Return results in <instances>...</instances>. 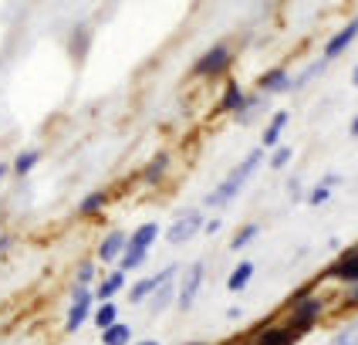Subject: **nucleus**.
Returning <instances> with one entry per match:
<instances>
[{
    "instance_id": "1",
    "label": "nucleus",
    "mask_w": 358,
    "mask_h": 345,
    "mask_svg": "<svg viewBox=\"0 0 358 345\" xmlns=\"http://www.w3.org/2000/svg\"><path fill=\"white\" fill-rule=\"evenodd\" d=\"M260 162H264V149H254V153H247V160L240 162L237 169H234V173H230V176H227V180L220 183L217 190H213V193L206 197V206H227V203H230V200H234V197L240 193V190H243V183L250 180L254 173H257Z\"/></svg>"
},
{
    "instance_id": "2",
    "label": "nucleus",
    "mask_w": 358,
    "mask_h": 345,
    "mask_svg": "<svg viewBox=\"0 0 358 345\" xmlns=\"http://www.w3.org/2000/svg\"><path fill=\"white\" fill-rule=\"evenodd\" d=\"M95 304H99L95 302V288H81V284H75L71 295H68V308H64V332L75 335L85 322H92Z\"/></svg>"
},
{
    "instance_id": "3",
    "label": "nucleus",
    "mask_w": 358,
    "mask_h": 345,
    "mask_svg": "<svg viewBox=\"0 0 358 345\" xmlns=\"http://www.w3.org/2000/svg\"><path fill=\"white\" fill-rule=\"evenodd\" d=\"M230 61H234V48L230 44H213V48H206L196 58L193 75L196 78H217V75H223L230 68Z\"/></svg>"
},
{
    "instance_id": "4",
    "label": "nucleus",
    "mask_w": 358,
    "mask_h": 345,
    "mask_svg": "<svg viewBox=\"0 0 358 345\" xmlns=\"http://www.w3.org/2000/svg\"><path fill=\"white\" fill-rule=\"evenodd\" d=\"M206 227V217H203V210H182L176 220L169 223V230L162 234L169 244H186V241H193L199 230Z\"/></svg>"
},
{
    "instance_id": "5",
    "label": "nucleus",
    "mask_w": 358,
    "mask_h": 345,
    "mask_svg": "<svg viewBox=\"0 0 358 345\" xmlns=\"http://www.w3.org/2000/svg\"><path fill=\"white\" fill-rule=\"evenodd\" d=\"M203 278H206V264L203 261H193L189 267H186V274H182V281H179V295H176V304L182 308V311H189L193 302L199 298Z\"/></svg>"
},
{
    "instance_id": "6",
    "label": "nucleus",
    "mask_w": 358,
    "mask_h": 345,
    "mask_svg": "<svg viewBox=\"0 0 358 345\" xmlns=\"http://www.w3.org/2000/svg\"><path fill=\"white\" fill-rule=\"evenodd\" d=\"M176 274H179V267H176V264H169V267H162L159 274H149V278H142V281H136L132 288H129V291H125V298H129L132 304L149 302V298L156 295V288H159L162 281H173Z\"/></svg>"
},
{
    "instance_id": "7",
    "label": "nucleus",
    "mask_w": 358,
    "mask_h": 345,
    "mask_svg": "<svg viewBox=\"0 0 358 345\" xmlns=\"http://www.w3.org/2000/svg\"><path fill=\"white\" fill-rule=\"evenodd\" d=\"M321 308H324V304H321V298H315V295H311L308 302L294 304V311H291V322H287V328H291L294 335L308 332V328H311V325L321 318Z\"/></svg>"
},
{
    "instance_id": "8",
    "label": "nucleus",
    "mask_w": 358,
    "mask_h": 345,
    "mask_svg": "<svg viewBox=\"0 0 358 345\" xmlns=\"http://www.w3.org/2000/svg\"><path fill=\"white\" fill-rule=\"evenodd\" d=\"M125 251H129V234H125V230H108L99 241V261L119 264Z\"/></svg>"
},
{
    "instance_id": "9",
    "label": "nucleus",
    "mask_w": 358,
    "mask_h": 345,
    "mask_svg": "<svg viewBox=\"0 0 358 345\" xmlns=\"http://www.w3.org/2000/svg\"><path fill=\"white\" fill-rule=\"evenodd\" d=\"M169 166H173V156L169 153H156L152 160L142 166V183L145 186H159L166 180V173H169Z\"/></svg>"
},
{
    "instance_id": "10",
    "label": "nucleus",
    "mask_w": 358,
    "mask_h": 345,
    "mask_svg": "<svg viewBox=\"0 0 358 345\" xmlns=\"http://www.w3.org/2000/svg\"><path fill=\"white\" fill-rule=\"evenodd\" d=\"M355 38H358V17H352V20H348V24H345V27L338 31V34H335V38L324 44V58H338L341 51H345V48H348V44H352Z\"/></svg>"
},
{
    "instance_id": "11",
    "label": "nucleus",
    "mask_w": 358,
    "mask_h": 345,
    "mask_svg": "<svg viewBox=\"0 0 358 345\" xmlns=\"http://www.w3.org/2000/svg\"><path fill=\"white\" fill-rule=\"evenodd\" d=\"M294 332L287 328V325H264L257 332V339H254V345H294Z\"/></svg>"
},
{
    "instance_id": "12",
    "label": "nucleus",
    "mask_w": 358,
    "mask_h": 345,
    "mask_svg": "<svg viewBox=\"0 0 358 345\" xmlns=\"http://www.w3.org/2000/svg\"><path fill=\"white\" fill-rule=\"evenodd\" d=\"M122 288H129V281H125V271H119V267H115V271H112V274H108V278L95 288V302H99V304L101 302H115V295H119Z\"/></svg>"
},
{
    "instance_id": "13",
    "label": "nucleus",
    "mask_w": 358,
    "mask_h": 345,
    "mask_svg": "<svg viewBox=\"0 0 358 345\" xmlns=\"http://www.w3.org/2000/svg\"><path fill=\"white\" fill-rule=\"evenodd\" d=\"M159 223L156 220H145L142 227H136L132 234H129V247H142V251H152V244L159 241Z\"/></svg>"
},
{
    "instance_id": "14",
    "label": "nucleus",
    "mask_w": 358,
    "mask_h": 345,
    "mask_svg": "<svg viewBox=\"0 0 358 345\" xmlns=\"http://www.w3.org/2000/svg\"><path fill=\"white\" fill-rule=\"evenodd\" d=\"M176 295H179L176 278H173V281H162L159 288H156V295L149 298V311H152V315H162V311H166L169 304L176 302Z\"/></svg>"
},
{
    "instance_id": "15",
    "label": "nucleus",
    "mask_w": 358,
    "mask_h": 345,
    "mask_svg": "<svg viewBox=\"0 0 358 345\" xmlns=\"http://www.w3.org/2000/svg\"><path fill=\"white\" fill-rule=\"evenodd\" d=\"M294 81H291V75L284 71V68H271V71H264L257 78V88L260 92H287Z\"/></svg>"
},
{
    "instance_id": "16",
    "label": "nucleus",
    "mask_w": 358,
    "mask_h": 345,
    "mask_svg": "<svg viewBox=\"0 0 358 345\" xmlns=\"http://www.w3.org/2000/svg\"><path fill=\"white\" fill-rule=\"evenodd\" d=\"M41 156H44L41 149H20L17 156H14V162H10V173L20 176V180H24V176H31V173H34V166L41 162Z\"/></svg>"
},
{
    "instance_id": "17",
    "label": "nucleus",
    "mask_w": 358,
    "mask_h": 345,
    "mask_svg": "<svg viewBox=\"0 0 358 345\" xmlns=\"http://www.w3.org/2000/svg\"><path fill=\"white\" fill-rule=\"evenodd\" d=\"M243 105H247L243 88H240L237 81H227V88H223V95H220V112H234V115H237Z\"/></svg>"
},
{
    "instance_id": "18",
    "label": "nucleus",
    "mask_w": 358,
    "mask_h": 345,
    "mask_svg": "<svg viewBox=\"0 0 358 345\" xmlns=\"http://www.w3.org/2000/svg\"><path fill=\"white\" fill-rule=\"evenodd\" d=\"M92 322L99 332H108L112 325H119V304L115 302H101L95 304V315H92Z\"/></svg>"
},
{
    "instance_id": "19",
    "label": "nucleus",
    "mask_w": 358,
    "mask_h": 345,
    "mask_svg": "<svg viewBox=\"0 0 358 345\" xmlns=\"http://www.w3.org/2000/svg\"><path fill=\"white\" fill-rule=\"evenodd\" d=\"M105 203H108V193H105V190H92V193L81 197L78 213L81 217H99L101 210H105Z\"/></svg>"
},
{
    "instance_id": "20",
    "label": "nucleus",
    "mask_w": 358,
    "mask_h": 345,
    "mask_svg": "<svg viewBox=\"0 0 358 345\" xmlns=\"http://www.w3.org/2000/svg\"><path fill=\"white\" fill-rule=\"evenodd\" d=\"M331 274H335V278H341V281L358 284V251H348V254H345V258L331 267Z\"/></svg>"
},
{
    "instance_id": "21",
    "label": "nucleus",
    "mask_w": 358,
    "mask_h": 345,
    "mask_svg": "<svg viewBox=\"0 0 358 345\" xmlns=\"http://www.w3.org/2000/svg\"><path fill=\"white\" fill-rule=\"evenodd\" d=\"M287 112L280 108V112H274V119H271V125L264 129V136H260V146L264 149H271V146H278V139H280V132H284V125H287Z\"/></svg>"
},
{
    "instance_id": "22",
    "label": "nucleus",
    "mask_w": 358,
    "mask_h": 345,
    "mask_svg": "<svg viewBox=\"0 0 358 345\" xmlns=\"http://www.w3.org/2000/svg\"><path fill=\"white\" fill-rule=\"evenodd\" d=\"M250 278H254V261H240L227 278V291H243L250 284Z\"/></svg>"
},
{
    "instance_id": "23",
    "label": "nucleus",
    "mask_w": 358,
    "mask_h": 345,
    "mask_svg": "<svg viewBox=\"0 0 358 345\" xmlns=\"http://www.w3.org/2000/svg\"><path fill=\"white\" fill-rule=\"evenodd\" d=\"M101 345H132V328L125 322L112 325L108 332H101Z\"/></svg>"
},
{
    "instance_id": "24",
    "label": "nucleus",
    "mask_w": 358,
    "mask_h": 345,
    "mask_svg": "<svg viewBox=\"0 0 358 345\" xmlns=\"http://www.w3.org/2000/svg\"><path fill=\"white\" fill-rule=\"evenodd\" d=\"M88 34H92V31H88V24H75V31H71V48H68L75 61L85 58V44H88Z\"/></svg>"
},
{
    "instance_id": "25",
    "label": "nucleus",
    "mask_w": 358,
    "mask_h": 345,
    "mask_svg": "<svg viewBox=\"0 0 358 345\" xmlns=\"http://www.w3.org/2000/svg\"><path fill=\"white\" fill-rule=\"evenodd\" d=\"M95 278H99V267H95V261H92V258L78 261V267H75V284H81V288H92V284H95Z\"/></svg>"
},
{
    "instance_id": "26",
    "label": "nucleus",
    "mask_w": 358,
    "mask_h": 345,
    "mask_svg": "<svg viewBox=\"0 0 358 345\" xmlns=\"http://www.w3.org/2000/svg\"><path fill=\"white\" fill-rule=\"evenodd\" d=\"M145 261H149V251H142V247H129V251L122 254L119 271H136V267H142Z\"/></svg>"
},
{
    "instance_id": "27",
    "label": "nucleus",
    "mask_w": 358,
    "mask_h": 345,
    "mask_svg": "<svg viewBox=\"0 0 358 345\" xmlns=\"http://www.w3.org/2000/svg\"><path fill=\"white\" fill-rule=\"evenodd\" d=\"M257 234H260V227H257V223H243V227L237 230V237L230 241V247H234V251H240V247H247V244L254 241Z\"/></svg>"
},
{
    "instance_id": "28",
    "label": "nucleus",
    "mask_w": 358,
    "mask_h": 345,
    "mask_svg": "<svg viewBox=\"0 0 358 345\" xmlns=\"http://www.w3.org/2000/svg\"><path fill=\"white\" fill-rule=\"evenodd\" d=\"M335 345H358V318L355 322H348L338 335H335Z\"/></svg>"
},
{
    "instance_id": "29",
    "label": "nucleus",
    "mask_w": 358,
    "mask_h": 345,
    "mask_svg": "<svg viewBox=\"0 0 358 345\" xmlns=\"http://www.w3.org/2000/svg\"><path fill=\"white\" fill-rule=\"evenodd\" d=\"M260 108H264V99H260V95H247V105H243V108L237 112V119H240V122H247L250 115H257Z\"/></svg>"
},
{
    "instance_id": "30",
    "label": "nucleus",
    "mask_w": 358,
    "mask_h": 345,
    "mask_svg": "<svg viewBox=\"0 0 358 345\" xmlns=\"http://www.w3.org/2000/svg\"><path fill=\"white\" fill-rule=\"evenodd\" d=\"M291 156H294V149L280 146V149H274V156H271V166H274V169H284V166L291 162Z\"/></svg>"
},
{
    "instance_id": "31",
    "label": "nucleus",
    "mask_w": 358,
    "mask_h": 345,
    "mask_svg": "<svg viewBox=\"0 0 358 345\" xmlns=\"http://www.w3.org/2000/svg\"><path fill=\"white\" fill-rule=\"evenodd\" d=\"M328 193H331V190H328V186L321 183V186H315V190L308 193V203H311V206H321V203L328 200Z\"/></svg>"
},
{
    "instance_id": "32",
    "label": "nucleus",
    "mask_w": 358,
    "mask_h": 345,
    "mask_svg": "<svg viewBox=\"0 0 358 345\" xmlns=\"http://www.w3.org/2000/svg\"><path fill=\"white\" fill-rule=\"evenodd\" d=\"M220 230V220L213 217V220H206V227H203V234H217Z\"/></svg>"
},
{
    "instance_id": "33",
    "label": "nucleus",
    "mask_w": 358,
    "mask_h": 345,
    "mask_svg": "<svg viewBox=\"0 0 358 345\" xmlns=\"http://www.w3.org/2000/svg\"><path fill=\"white\" fill-rule=\"evenodd\" d=\"M14 244V234H0V251H7Z\"/></svg>"
},
{
    "instance_id": "34",
    "label": "nucleus",
    "mask_w": 358,
    "mask_h": 345,
    "mask_svg": "<svg viewBox=\"0 0 358 345\" xmlns=\"http://www.w3.org/2000/svg\"><path fill=\"white\" fill-rule=\"evenodd\" d=\"M348 304H358V284L352 288V291H348Z\"/></svg>"
},
{
    "instance_id": "35",
    "label": "nucleus",
    "mask_w": 358,
    "mask_h": 345,
    "mask_svg": "<svg viewBox=\"0 0 358 345\" xmlns=\"http://www.w3.org/2000/svg\"><path fill=\"white\" fill-rule=\"evenodd\" d=\"M7 173H10V166H7V162H0V180H3Z\"/></svg>"
},
{
    "instance_id": "36",
    "label": "nucleus",
    "mask_w": 358,
    "mask_h": 345,
    "mask_svg": "<svg viewBox=\"0 0 358 345\" xmlns=\"http://www.w3.org/2000/svg\"><path fill=\"white\" fill-rule=\"evenodd\" d=\"M132 345H162V342H156V339H142V342H132Z\"/></svg>"
},
{
    "instance_id": "37",
    "label": "nucleus",
    "mask_w": 358,
    "mask_h": 345,
    "mask_svg": "<svg viewBox=\"0 0 358 345\" xmlns=\"http://www.w3.org/2000/svg\"><path fill=\"white\" fill-rule=\"evenodd\" d=\"M352 136H358V119L352 122Z\"/></svg>"
},
{
    "instance_id": "38",
    "label": "nucleus",
    "mask_w": 358,
    "mask_h": 345,
    "mask_svg": "<svg viewBox=\"0 0 358 345\" xmlns=\"http://www.w3.org/2000/svg\"><path fill=\"white\" fill-rule=\"evenodd\" d=\"M186 345H213V342H186Z\"/></svg>"
},
{
    "instance_id": "39",
    "label": "nucleus",
    "mask_w": 358,
    "mask_h": 345,
    "mask_svg": "<svg viewBox=\"0 0 358 345\" xmlns=\"http://www.w3.org/2000/svg\"><path fill=\"white\" fill-rule=\"evenodd\" d=\"M352 81H355V85H358V68H355V75H352Z\"/></svg>"
},
{
    "instance_id": "40",
    "label": "nucleus",
    "mask_w": 358,
    "mask_h": 345,
    "mask_svg": "<svg viewBox=\"0 0 358 345\" xmlns=\"http://www.w3.org/2000/svg\"><path fill=\"white\" fill-rule=\"evenodd\" d=\"M250 345H254V342H250Z\"/></svg>"
}]
</instances>
